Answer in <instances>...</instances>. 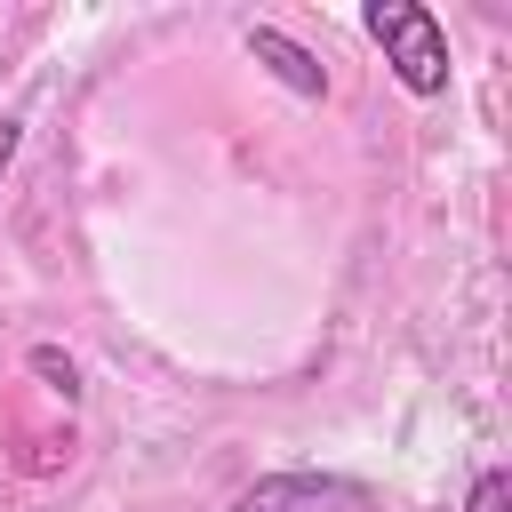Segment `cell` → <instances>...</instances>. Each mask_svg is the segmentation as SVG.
I'll return each instance as SVG.
<instances>
[{
    "label": "cell",
    "mask_w": 512,
    "mask_h": 512,
    "mask_svg": "<svg viewBox=\"0 0 512 512\" xmlns=\"http://www.w3.org/2000/svg\"><path fill=\"white\" fill-rule=\"evenodd\" d=\"M32 376H48V392L80 400V368H72V352H56V344H32Z\"/></svg>",
    "instance_id": "obj_4"
},
{
    "label": "cell",
    "mask_w": 512,
    "mask_h": 512,
    "mask_svg": "<svg viewBox=\"0 0 512 512\" xmlns=\"http://www.w3.org/2000/svg\"><path fill=\"white\" fill-rule=\"evenodd\" d=\"M232 512H368V488L336 480V472H272V480L240 488Z\"/></svg>",
    "instance_id": "obj_2"
},
{
    "label": "cell",
    "mask_w": 512,
    "mask_h": 512,
    "mask_svg": "<svg viewBox=\"0 0 512 512\" xmlns=\"http://www.w3.org/2000/svg\"><path fill=\"white\" fill-rule=\"evenodd\" d=\"M240 40H248V56H256V64H264L280 88H296V96H328V64H320L312 48H296L280 24H248Z\"/></svg>",
    "instance_id": "obj_3"
},
{
    "label": "cell",
    "mask_w": 512,
    "mask_h": 512,
    "mask_svg": "<svg viewBox=\"0 0 512 512\" xmlns=\"http://www.w3.org/2000/svg\"><path fill=\"white\" fill-rule=\"evenodd\" d=\"M368 32H376V48H384V64L400 72L408 96H440L448 88V32H440L432 8H416V0H368Z\"/></svg>",
    "instance_id": "obj_1"
},
{
    "label": "cell",
    "mask_w": 512,
    "mask_h": 512,
    "mask_svg": "<svg viewBox=\"0 0 512 512\" xmlns=\"http://www.w3.org/2000/svg\"><path fill=\"white\" fill-rule=\"evenodd\" d=\"M464 512H512V472L488 464V472L472 480V504H464Z\"/></svg>",
    "instance_id": "obj_5"
},
{
    "label": "cell",
    "mask_w": 512,
    "mask_h": 512,
    "mask_svg": "<svg viewBox=\"0 0 512 512\" xmlns=\"http://www.w3.org/2000/svg\"><path fill=\"white\" fill-rule=\"evenodd\" d=\"M16 144H24V120H0V184H8V168H16Z\"/></svg>",
    "instance_id": "obj_6"
}]
</instances>
